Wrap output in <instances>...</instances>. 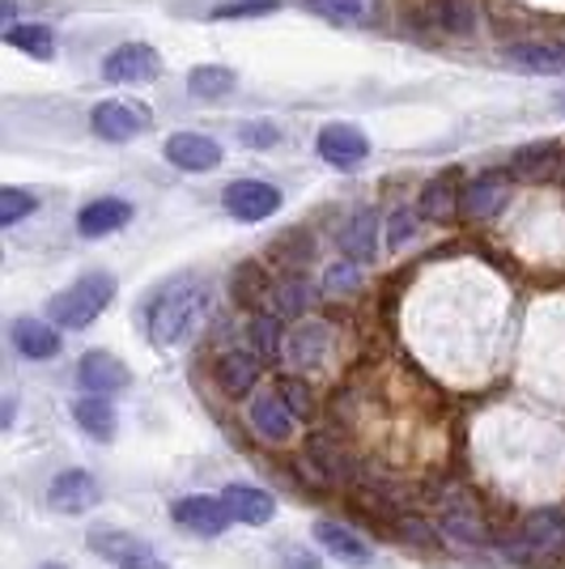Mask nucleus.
I'll use <instances>...</instances> for the list:
<instances>
[{"label":"nucleus","instance_id":"obj_1","mask_svg":"<svg viewBox=\"0 0 565 569\" xmlns=\"http://www.w3.org/2000/svg\"><path fill=\"white\" fill-rule=\"evenodd\" d=\"M209 298L212 293L205 281H191V277L170 281L149 302V310H145V332H149V340L158 349H175V345L191 340V336L200 332L205 315H209Z\"/></svg>","mask_w":565,"mask_h":569},{"label":"nucleus","instance_id":"obj_2","mask_svg":"<svg viewBox=\"0 0 565 569\" xmlns=\"http://www.w3.org/2000/svg\"><path fill=\"white\" fill-rule=\"evenodd\" d=\"M111 298H116V277L111 272H86L81 281H72L65 293L51 298L48 315L56 328L81 332V328H90L98 315L111 307Z\"/></svg>","mask_w":565,"mask_h":569},{"label":"nucleus","instance_id":"obj_3","mask_svg":"<svg viewBox=\"0 0 565 569\" xmlns=\"http://www.w3.org/2000/svg\"><path fill=\"white\" fill-rule=\"evenodd\" d=\"M86 545H90V552H98L102 561H111L119 569H170L145 540H137L132 531H119V527H90Z\"/></svg>","mask_w":565,"mask_h":569},{"label":"nucleus","instance_id":"obj_4","mask_svg":"<svg viewBox=\"0 0 565 569\" xmlns=\"http://www.w3.org/2000/svg\"><path fill=\"white\" fill-rule=\"evenodd\" d=\"M247 421H251V429H256L264 442H289V433L298 426V417L289 412V403H285V396L277 387H264V391L251 396Z\"/></svg>","mask_w":565,"mask_h":569},{"label":"nucleus","instance_id":"obj_5","mask_svg":"<svg viewBox=\"0 0 565 569\" xmlns=\"http://www.w3.org/2000/svg\"><path fill=\"white\" fill-rule=\"evenodd\" d=\"M158 72H162V60L145 43H123L102 60V77L116 81V86H149Z\"/></svg>","mask_w":565,"mask_h":569},{"label":"nucleus","instance_id":"obj_6","mask_svg":"<svg viewBox=\"0 0 565 569\" xmlns=\"http://www.w3.org/2000/svg\"><path fill=\"white\" fill-rule=\"evenodd\" d=\"M221 204L238 221H264V217H272L281 209V191L272 183H264V179H238V183L226 188Z\"/></svg>","mask_w":565,"mask_h":569},{"label":"nucleus","instance_id":"obj_7","mask_svg":"<svg viewBox=\"0 0 565 569\" xmlns=\"http://www.w3.org/2000/svg\"><path fill=\"white\" fill-rule=\"evenodd\" d=\"M90 123H95V132L102 141H132L137 132L149 128V107H141V102H119V98L116 102H98Z\"/></svg>","mask_w":565,"mask_h":569},{"label":"nucleus","instance_id":"obj_8","mask_svg":"<svg viewBox=\"0 0 565 569\" xmlns=\"http://www.w3.org/2000/svg\"><path fill=\"white\" fill-rule=\"evenodd\" d=\"M315 149H319V158H324L328 167L354 170V167H361V162H366V153H370V141L357 132L354 123H328V128L319 132Z\"/></svg>","mask_w":565,"mask_h":569},{"label":"nucleus","instance_id":"obj_9","mask_svg":"<svg viewBox=\"0 0 565 569\" xmlns=\"http://www.w3.org/2000/svg\"><path fill=\"white\" fill-rule=\"evenodd\" d=\"M98 498H102L98 480L90 472H81V468L60 472L56 480H51V489H48L51 510H60V515H86V510H95V506H98Z\"/></svg>","mask_w":565,"mask_h":569},{"label":"nucleus","instance_id":"obj_10","mask_svg":"<svg viewBox=\"0 0 565 569\" xmlns=\"http://www.w3.org/2000/svg\"><path fill=\"white\" fill-rule=\"evenodd\" d=\"M170 519L179 522V527H188V531H196V536H221L235 515H230L226 498H184L170 506Z\"/></svg>","mask_w":565,"mask_h":569},{"label":"nucleus","instance_id":"obj_11","mask_svg":"<svg viewBox=\"0 0 565 569\" xmlns=\"http://www.w3.org/2000/svg\"><path fill=\"white\" fill-rule=\"evenodd\" d=\"M77 382L90 391V396H116V391H123L128 387V366L119 361V357L111 353H86L81 357V366H77Z\"/></svg>","mask_w":565,"mask_h":569},{"label":"nucleus","instance_id":"obj_12","mask_svg":"<svg viewBox=\"0 0 565 569\" xmlns=\"http://www.w3.org/2000/svg\"><path fill=\"white\" fill-rule=\"evenodd\" d=\"M315 540L328 548L331 557L340 561V566H370L375 561V548L366 545L357 531H349V527H340V522H331V519H319L315 522Z\"/></svg>","mask_w":565,"mask_h":569},{"label":"nucleus","instance_id":"obj_13","mask_svg":"<svg viewBox=\"0 0 565 569\" xmlns=\"http://www.w3.org/2000/svg\"><path fill=\"white\" fill-rule=\"evenodd\" d=\"M166 162H175L179 170H212L221 162V144L212 137H200V132H175L166 141Z\"/></svg>","mask_w":565,"mask_h":569},{"label":"nucleus","instance_id":"obj_14","mask_svg":"<svg viewBox=\"0 0 565 569\" xmlns=\"http://www.w3.org/2000/svg\"><path fill=\"white\" fill-rule=\"evenodd\" d=\"M506 191H511V183H506V174H502V170L476 174L468 188H464V196H459V213L472 217V221L494 217L497 209H502V200H506Z\"/></svg>","mask_w":565,"mask_h":569},{"label":"nucleus","instance_id":"obj_15","mask_svg":"<svg viewBox=\"0 0 565 569\" xmlns=\"http://www.w3.org/2000/svg\"><path fill=\"white\" fill-rule=\"evenodd\" d=\"M132 221V204L128 200H116V196H102L95 204H86L77 213V234L81 238H102V234H116Z\"/></svg>","mask_w":565,"mask_h":569},{"label":"nucleus","instance_id":"obj_16","mask_svg":"<svg viewBox=\"0 0 565 569\" xmlns=\"http://www.w3.org/2000/svg\"><path fill=\"white\" fill-rule=\"evenodd\" d=\"M259 353L256 349H226V353L217 357V382H221V391H230V396H247L259 379Z\"/></svg>","mask_w":565,"mask_h":569},{"label":"nucleus","instance_id":"obj_17","mask_svg":"<svg viewBox=\"0 0 565 569\" xmlns=\"http://www.w3.org/2000/svg\"><path fill=\"white\" fill-rule=\"evenodd\" d=\"M328 323H319V319H310L303 328H294L289 340H285V361L289 366H298V370H310V366H319L324 353H328Z\"/></svg>","mask_w":565,"mask_h":569},{"label":"nucleus","instance_id":"obj_18","mask_svg":"<svg viewBox=\"0 0 565 569\" xmlns=\"http://www.w3.org/2000/svg\"><path fill=\"white\" fill-rule=\"evenodd\" d=\"M340 247L349 263H370L378 256V213L375 209H357L349 226L340 230Z\"/></svg>","mask_w":565,"mask_h":569},{"label":"nucleus","instance_id":"obj_19","mask_svg":"<svg viewBox=\"0 0 565 569\" xmlns=\"http://www.w3.org/2000/svg\"><path fill=\"white\" fill-rule=\"evenodd\" d=\"M221 498H226V506H230V515H235L238 522H251V527H259V522H268L277 515L272 493H264L256 485H230Z\"/></svg>","mask_w":565,"mask_h":569},{"label":"nucleus","instance_id":"obj_20","mask_svg":"<svg viewBox=\"0 0 565 569\" xmlns=\"http://www.w3.org/2000/svg\"><path fill=\"white\" fill-rule=\"evenodd\" d=\"M13 345H18V353L30 357V361H48V357L60 353V336H56V328H48L43 319H18V323H13Z\"/></svg>","mask_w":565,"mask_h":569},{"label":"nucleus","instance_id":"obj_21","mask_svg":"<svg viewBox=\"0 0 565 569\" xmlns=\"http://www.w3.org/2000/svg\"><path fill=\"white\" fill-rule=\"evenodd\" d=\"M506 60H511L515 69L544 72V77H562L565 72V48L562 43H518V48L506 51Z\"/></svg>","mask_w":565,"mask_h":569},{"label":"nucleus","instance_id":"obj_22","mask_svg":"<svg viewBox=\"0 0 565 569\" xmlns=\"http://www.w3.org/2000/svg\"><path fill=\"white\" fill-rule=\"evenodd\" d=\"M72 417H77V426L86 429L90 438H98V442H111V438H116V408L102 400V396L77 400L72 403Z\"/></svg>","mask_w":565,"mask_h":569},{"label":"nucleus","instance_id":"obj_23","mask_svg":"<svg viewBox=\"0 0 565 569\" xmlns=\"http://www.w3.org/2000/svg\"><path fill=\"white\" fill-rule=\"evenodd\" d=\"M285 328H281V315H272V310H259L256 319H251V349L259 353V361H277L285 357Z\"/></svg>","mask_w":565,"mask_h":569},{"label":"nucleus","instance_id":"obj_24","mask_svg":"<svg viewBox=\"0 0 565 569\" xmlns=\"http://www.w3.org/2000/svg\"><path fill=\"white\" fill-rule=\"evenodd\" d=\"M310 302H315V289L303 277H289V281L272 284V315L281 319H294V315H307Z\"/></svg>","mask_w":565,"mask_h":569},{"label":"nucleus","instance_id":"obj_25","mask_svg":"<svg viewBox=\"0 0 565 569\" xmlns=\"http://www.w3.org/2000/svg\"><path fill=\"white\" fill-rule=\"evenodd\" d=\"M527 545L536 548H562L565 545V515L562 510H536L532 519L523 522Z\"/></svg>","mask_w":565,"mask_h":569},{"label":"nucleus","instance_id":"obj_26","mask_svg":"<svg viewBox=\"0 0 565 569\" xmlns=\"http://www.w3.org/2000/svg\"><path fill=\"white\" fill-rule=\"evenodd\" d=\"M4 43L26 51V56H34V60H51V56H56V39H51V30L48 26H34V22L9 26V30H4Z\"/></svg>","mask_w":565,"mask_h":569},{"label":"nucleus","instance_id":"obj_27","mask_svg":"<svg viewBox=\"0 0 565 569\" xmlns=\"http://www.w3.org/2000/svg\"><path fill=\"white\" fill-rule=\"evenodd\" d=\"M230 90H235V72L221 69V64L191 69V77H188V94L191 98H226Z\"/></svg>","mask_w":565,"mask_h":569},{"label":"nucleus","instance_id":"obj_28","mask_svg":"<svg viewBox=\"0 0 565 569\" xmlns=\"http://www.w3.org/2000/svg\"><path fill=\"white\" fill-rule=\"evenodd\" d=\"M459 209V196H455V179H434L429 188H425L422 196V213L425 217H434V221H443V217H450Z\"/></svg>","mask_w":565,"mask_h":569},{"label":"nucleus","instance_id":"obj_29","mask_svg":"<svg viewBox=\"0 0 565 569\" xmlns=\"http://www.w3.org/2000/svg\"><path fill=\"white\" fill-rule=\"evenodd\" d=\"M39 209V200L22 188H4L0 191V226H18L26 213H34Z\"/></svg>","mask_w":565,"mask_h":569},{"label":"nucleus","instance_id":"obj_30","mask_svg":"<svg viewBox=\"0 0 565 569\" xmlns=\"http://www.w3.org/2000/svg\"><path fill=\"white\" fill-rule=\"evenodd\" d=\"M307 9L310 13H319V18H328V22H345V26H354L361 22V0H307Z\"/></svg>","mask_w":565,"mask_h":569},{"label":"nucleus","instance_id":"obj_31","mask_svg":"<svg viewBox=\"0 0 565 569\" xmlns=\"http://www.w3.org/2000/svg\"><path fill=\"white\" fill-rule=\"evenodd\" d=\"M434 22L443 26V30H455V34H464V30H472L476 13H472V4H464V0H438V9H434Z\"/></svg>","mask_w":565,"mask_h":569},{"label":"nucleus","instance_id":"obj_32","mask_svg":"<svg viewBox=\"0 0 565 569\" xmlns=\"http://www.w3.org/2000/svg\"><path fill=\"white\" fill-rule=\"evenodd\" d=\"M557 162V144H527L515 158L518 174H544V170Z\"/></svg>","mask_w":565,"mask_h":569},{"label":"nucleus","instance_id":"obj_33","mask_svg":"<svg viewBox=\"0 0 565 569\" xmlns=\"http://www.w3.org/2000/svg\"><path fill=\"white\" fill-rule=\"evenodd\" d=\"M277 391L285 396V403H289V412L298 417V421H307L310 412H315V400H310V387L303 379H281L277 382Z\"/></svg>","mask_w":565,"mask_h":569},{"label":"nucleus","instance_id":"obj_34","mask_svg":"<svg viewBox=\"0 0 565 569\" xmlns=\"http://www.w3.org/2000/svg\"><path fill=\"white\" fill-rule=\"evenodd\" d=\"M264 289H268V281H264V272H259L256 263H247V268H238L235 272V298L238 302H247V307H251Z\"/></svg>","mask_w":565,"mask_h":569},{"label":"nucleus","instance_id":"obj_35","mask_svg":"<svg viewBox=\"0 0 565 569\" xmlns=\"http://www.w3.org/2000/svg\"><path fill=\"white\" fill-rule=\"evenodd\" d=\"M413 230H417V213L408 204H400L387 217V247H404V238H413Z\"/></svg>","mask_w":565,"mask_h":569},{"label":"nucleus","instance_id":"obj_36","mask_svg":"<svg viewBox=\"0 0 565 569\" xmlns=\"http://www.w3.org/2000/svg\"><path fill=\"white\" fill-rule=\"evenodd\" d=\"M277 13V0H238V4H221L212 18H264Z\"/></svg>","mask_w":565,"mask_h":569},{"label":"nucleus","instance_id":"obj_37","mask_svg":"<svg viewBox=\"0 0 565 569\" xmlns=\"http://www.w3.org/2000/svg\"><path fill=\"white\" fill-rule=\"evenodd\" d=\"M354 284H357V263H331L328 277H324V289H328V293L354 289Z\"/></svg>","mask_w":565,"mask_h":569},{"label":"nucleus","instance_id":"obj_38","mask_svg":"<svg viewBox=\"0 0 565 569\" xmlns=\"http://www.w3.org/2000/svg\"><path fill=\"white\" fill-rule=\"evenodd\" d=\"M281 566H285V569H324V561H319L315 552H307V548L285 545V548H281Z\"/></svg>","mask_w":565,"mask_h":569},{"label":"nucleus","instance_id":"obj_39","mask_svg":"<svg viewBox=\"0 0 565 569\" xmlns=\"http://www.w3.org/2000/svg\"><path fill=\"white\" fill-rule=\"evenodd\" d=\"M238 137H242L247 144H259V149H268V144H277V137H281V132H277L272 123H264V128H256V123H251V128H242Z\"/></svg>","mask_w":565,"mask_h":569},{"label":"nucleus","instance_id":"obj_40","mask_svg":"<svg viewBox=\"0 0 565 569\" xmlns=\"http://www.w3.org/2000/svg\"><path fill=\"white\" fill-rule=\"evenodd\" d=\"M39 569H65V566H56V561H48V566H39Z\"/></svg>","mask_w":565,"mask_h":569},{"label":"nucleus","instance_id":"obj_41","mask_svg":"<svg viewBox=\"0 0 565 569\" xmlns=\"http://www.w3.org/2000/svg\"><path fill=\"white\" fill-rule=\"evenodd\" d=\"M562 111H565V94H562Z\"/></svg>","mask_w":565,"mask_h":569}]
</instances>
